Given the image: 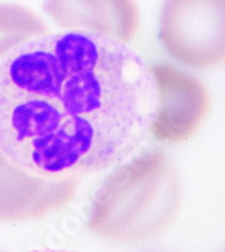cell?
I'll return each instance as SVG.
<instances>
[{
	"instance_id": "obj_2",
	"label": "cell",
	"mask_w": 225,
	"mask_h": 252,
	"mask_svg": "<svg viewBox=\"0 0 225 252\" xmlns=\"http://www.w3.org/2000/svg\"><path fill=\"white\" fill-rule=\"evenodd\" d=\"M182 202V182L169 157L136 155L104 181L92 202L88 228L109 242H149L177 221Z\"/></svg>"
},
{
	"instance_id": "obj_6",
	"label": "cell",
	"mask_w": 225,
	"mask_h": 252,
	"mask_svg": "<svg viewBox=\"0 0 225 252\" xmlns=\"http://www.w3.org/2000/svg\"><path fill=\"white\" fill-rule=\"evenodd\" d=\"M42 10L64 30L93 32L127 45L139 29L135 0H43Z\"/></svg>"
},
{
	"instance_id": "obj_7",
	"label": "cell",
	"mask_w": 225,
	"mask_h": 252,
	"mask_svg": "<svg viewBox=\"0 0 225 252\" xmlns=\"http://www.w3.org/2000/svg\"><path fill=\"white\" fill-rule=\"evenodd\" d=\"M49 27L32 11L19 4H0V57Z\"/></svg>"
},
{
	"instance_id": "obj_1",
	"label": "cell",
	"mask_w": 225,
	"mask_h": 252,
	"mask_svg": "<svg viewBox=\"0 0 225 252\" xmlns=\"http://www.w3.org/2000/svg\"><path fill=\"white\" fill-rule=\"evenodd\" d=\"M154 109L150 66L112 38L47 31L0 57V150L39 177L81 180L132 158Z\"/></svg>"
},
{
	"instance_id": "obj_5",
	"label": "cell",
	"mask_w": 225,
	"mask_h": 252,
	"mask_svg": "<svg viewBox=\"0 0 225 252\" xmlns=\"http://www.w3.org/2000/svg\"><path fill=\"white\" fill-rule=\"evenodd\" d=\"M81 180H51L32 174L0 150V222L47 216L74 198Z\"/></svg>"
},
{
	"instance_id": "obj_4",
	"label": "cell",
	"mask_w": 225,
	"mask_h": 252,
	"mask_svg": "<svg viewBox=\"0 0 225 252\" xmlns=\"http://www.w3.org/2000/svg\"><path fill=\"white\" fill-rule=\"evenodd\" d=\"M150 72L155 89L150 135L166 144L193 139L210 112V96L205 84L170 63L151 65Z\"/></svg>"
},
{
	"instance_id": "obj_8",
	"label": "cell",
	"mask_w": 225,
	"mask_h": 252,
	"mask_svg": "<svg viewBox=\"0 0 225 252\" xmlns=\"http://www.w3.org/2000/svg\"><path fill=\"white\" fill-rule=\"evenodd\" d=\"M29 252H78V251H69V250H45V248H38V250H31Z\"/></svg>"
},
{
	"instance_id": "obj_3",
	"label": "cell",
	"mask_w": 225,
	"mask_h": 252,
	"mask_svg": "<svg viewBox=\"0 0 225 252\" xmlns=\"http://www.w3.org/2000/svg\"><path fill=\"white\" fill-rule=\"evenodd\" d=\"M159 41L185 65L219 66L225 58V0H166L159 16Z\"/></svg>"
}]
</instances>
